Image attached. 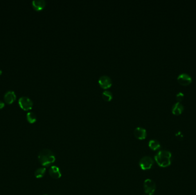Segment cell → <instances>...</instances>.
I'll return each mask as SVG.
<instances>
[{
  "instance_id": "15",
  "label": "cell",
  "mask_w": 196,
  "mask_h": 195,
  "mask_svg": "<svg viewBox=\"0 0 196 195\" xmlns=\"http://www.w3.org/2000/svg\"><path fill=\"white\" fill-rule=\"evenodd\" d=\"M27 119L29 123L33 124L36 121V115H35L34 113L29 112L27 114Z\"/></svg>"
},
{
  "instance_id": "6",
  "label": "cell",
  "mask_w": 196,
  "mask_h": 195,
  "mask_svg": "<svg viewBox=\"0 0 196 195\" xmlns=\"http://www.w3.org/2000/svg\"><path fill=\"white\" fill-rule=\"evenodd\" d=\"M178 83L183 86H188L191 84L192 79L191 77L186 73H181L177 77Z\"/></svg>"
},
{
  "instance_id": "5",
  "label": "cell",
  "mask_w": 196,
  "mask_h": 195,
  "mask_svg": "<svg viewBox=\"0 0 196 195\" xmlns=\"http://www.w3.org/2000/svg\"><path fill=\"white\" fill-rule=\"evenodd\" d=\"M19 104L20 107L24 110H28L32 109L33 104L32 100L27 96L21 97L19 100Z\"/></svg>"
},
{
  "instance_id": "8",
  "label": "cell",
  "mask_w": 196,
  "mask_h": 195,
  "mask_svg": "<svg viewBox=\"0 0 196 195\" xmlns=\"http://www.w3.org/2000/svg\"><path fill=\"white\" fill-rule=\"evenodd\" d=\"M134 134L135 137L138 140H145L146 138V129H144L143 128H142V127L136 128L134 130Z\"/></svg>"
},
{
  "instance_id": "4",
  "label": "cell",
  "mask_w": 196,
  "mask_h": 195,
  "mask_svg": "<svg viewBox=\"0 0 196 195\" xmlns=\"http://www.w3.org/2000/svg\"><path fill=\"white\" fill-rule=\"evenodd\" d=\"M143 188L145 193L148 195H153L156 191V185L152 180L147 179L144 182Z\"/></svg>"
},
{
  "instance_id": "19",
  "label": "cell",
  "mask_w": 196,
  "mask_h": 195,
  "mask_svg": "<svg viewBox=\"0 0 196 195\" xmlns=\"http://www.w3.org/2000/svg\"><path fill=\"white\" fill-rule=\"evenodd\" d=\"M147 195V194H146V193H145V194H144V195Z\"/></svg>"
},
{
  "instance_id": "7",
  "label": "cell",
  "mask_w": 196,
  "mask_h": 195,
  "mask_svg": "<svg viewBox=\"0 0 196 195\" xmlns=\"http://www.w3.org/2000/svg\"><path fill=\"white\" fill-rule=\"evenodd\" d=\"M98 83L99 84L100 86L103 89H107L110 88L112 85V81L110 79L109 76L107 75H103L100 77L99 79L98 80Z\"/></svg>"
},
{
  "instance_id": "11",
  "label": "cell",
  "mask_w": 196,
  "mask_h": 195,
  "mask_svg": "<svg viewBox=\"0 0 196 195\" xmlns=\"http://www.w3.org/2000/svg\"><path fill=\"white\" fill-rule=\"evenodd\" d=\"M183 109H184V108L183 104L179 102H177L173 105L172 111L173 115L177 116V115H180L183 113Z\"/></svg>"
},
{
  "instance_id": "9",
  "label": "cell",
  "mask_w": 196,
  "mask_h": 195,
  "mask_svg": "<svg viewBox=\"0 0 196 195\" xmlns=\"http://www.w3.org/2000/svg\"><path fill=\"white\" fill-rule=\"evenodd\" d=\"M49 173L53 179H59L61 177V173L60 172V169L55 165L50 167L49 169Z\"/></svg>"
},
{
  "instance_id": "2",
  "label": "cell",
  "mask_w": 196,
  "mask_h": 195,
  "mask_svg": "<svg viewBox=\"0 0 196 195\" xmlns=\"http://www.w3.org/2000/svg\"><path fill=\"white\" fill-rule=\"evenodd\" d=\"M38 159L40 164L44 167H48L55 162L56 158L53 152L50 150L45 149L40 151Z\"/></svg>"
},
{
  "instance_id": "14",
  "label": "cell",
  "mask_w": 196,
  "mask_h": 195,
  "mask_svg": "<svg viewBox=\"0 0 196 195\" xmlns=\"http://www.w3.org/2000/svg\"><path fill=\"white\" fill-rule=\"evenodd\" d=\"M45 172H46V169H45V168L43 167V168H38L34 172V176L37 179L42 178L45 175Z\"/></svg>"
},
{
  "instance_id": "1",
  "label": "cell",
  "mask_w": 196,
  "mask_h": 195,
  "mask_svg": "<svg viewBox=\"0 0 196 195\" xmlns=\"http://www.w3.org/2000/svg\"><path fill=\"white\" fill-rule=\"evenodd\" d=\"M154 159L160 167L166 168L171 164L172 153L168 151H161L156 153Z\"/></svg>"
},
{
  "instance_id": "12",
  "label": "cell",
  "mask_w": 196,
  "mask_h": 195,
  "mask_svg": "<svg viewBox=\"0 0 196 195\" xmlns=\"http://www.w3.org/2000/svg\"><path fill=\"white\" fill-rule=\"evenodd\" d=\"M32 6L35 10H42L45 6V1L44 0H34L32 1Z\"/></svg>"
},
{
  "instance_id": "20",
  "label": "cell",
  "mask_w": 196,
  "mask_h": 195,
  "mask_svg": "<svg viewBox=\"0 0 196 195\" xmlns=\"http://www.w3.org/2000/svg\"></svg>"
},
{
  "instance_id": "13",
  "label": "cell",
  "mask_w": 196,
  "mask_h": 195,
  "mask_svg": "<svg viewBox=\"0 0 196 195\" xmlns=\"http://www.w3.org/2000/svg\"><path fill=\"white\" fill-rule=\"evenodd\" d=\"M149 146L151 150L156 151L161 148V145L160 142L156 140H151L149 142Z\"/></svg>"
},
{
  "instance_id": "3",
  "label": "cell",
  "mask_w": 196,
  "mask_h": 195,
  "mask_svg": "<svg viewBox=\"0 0 196 195\" xmlns=\"http://www.w3.org/2000/svg\"><path fill=\"white\" fill-rule=\"evenodd\" d=\"M154 164V161L151 157L150 156H144L141 158L139 162V165L143 171L149 170L151 168Z\"/></svg>"
},
{
  "instance_id": "16",
  "label": "cell",
  "mask_w": 196,
  "mask_h": 195,
  "mask_svg": "<svg viewBox=\"0 0 196 195\" xmlns=\"http://www.w3.org/2000/svg\"><path fill=\"white\" fill-rule=\"evenodd\" d=\"M102 97L104 100L109 101L113 99V93L109 90H105L102 93Z\"/></svg>"
},
{
  "instance_id": "17",
  "label": "cell",
  "mask_w": 196,
  "mask_h": 195,
  "mask_svg": "<svg viewBox=\"0 0 196 195\" xmlns=\"http://www.w3.org/2000/svg\"><path fill=\"white\" fill-rule=\"evenodd\" d=\"M183 97H184V95L183 94V93H178L176 95L177 100L179 103H180V102L182 101L183 99Z\"/></svg>"
},
{
  "instance_id": "10",
  "label": "cell",
  "mask_w": 196,
  "mask_h": 195,
  "mask_svg": "<svg viewBox=\"0 0 196 195\" xmlns=\"http://www.w3.org/2000/svg\"><path fill=\"white\" fill-rule=\"evenodd\" d=\"M16 99V95L14 91L9 90L4 95L5 101L8 104H12Z\"/></svg>"
},
{
  "instance_id": "18",
  "label": "cell",
  "mask_w": 196,
  "mask_h": 195,
  "mask_svg": "<svg viewBox=\"0 0 196 195\" xmlns=\"http://www.w3.org/2000/svg\"><path fill=\"white\" fill-rule=\"evenodd\" d=\"M5 106V103L3 101H2L1 100H0V109H2Z\"/></svg>"
}]
</instances>
